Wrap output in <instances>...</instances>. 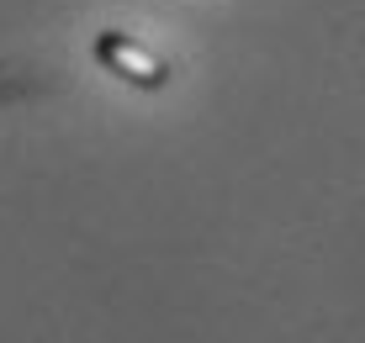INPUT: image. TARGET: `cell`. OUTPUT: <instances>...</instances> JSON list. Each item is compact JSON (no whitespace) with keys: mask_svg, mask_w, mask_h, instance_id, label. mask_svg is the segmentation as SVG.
Segmentation results:
<instances>
[{"mask_svg":"<svg viewBox=\"0 0 365 343\" xmlns=\"http://www.w3.org/2000/svg\"><path fill=\"white\" fill-rule=\"evenodd\" d=\"M96 58L106 63L111 74H122L128 85H138V90H165L170 85V63L159 53H148L143 43H133L128 32H101L96 37Z\"/></svg>","mask_w":365,"mask_h":343,"instance_id":"cell-1","label":"cell"}]
</instances>
